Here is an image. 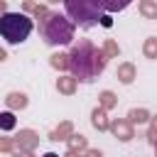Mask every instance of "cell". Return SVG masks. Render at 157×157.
Listing matches in <instances>:
<instances>
[{"instance_id":"7a4b0ae2","label":"cell","mask_w":157,"mask_h":157,"mask_svg":"<svg viewBox=\"0 0 157 157\" xmlns=\"http://www.w3.org/2000/svg\"><path fill=\"white\" fill-rule=\"evenodd\" d=\"M74 22L66 15L59 12H47L44 20L39 22V34L49 47H64L74 42Z\"/></svg>"},{"instance_id":"8fae6325","label":"cell","mask_w":157,"mask_h":157,"mask_svg":"<svg viewBox=\"0 0 157 157\" xmlns=\"http://www.w3.org/2000/svg\"><path fill=\"white\" fill-rule=\"evenodd\" d=\"M52 66L66 69V66H69V56H64V54H54V56H52Z\"/></svg>"},{"instance_id":"7c38bea8","label":"cell","mask_w":157,"mask_h":157,"mask_svg":"<svg viewBox=\"0 0 157 157\" xmlns=\"http://www.w3.org/2000/svg\"><path fill=\"white\" fill-rule=\"evenodd\" d=\"M74 81H76V78H59V88H61L64 93H71V91H74Z\"/></svg>"},{"instance_id":"9a60e30c","label":"cell","mask_w":157,"mask_h":157,"mask_svg":"<svg viewBox=\"0 0 157 157\" xmlns=\"http://www.w3.org/2000/svg\"><path fill=\"white\" fill-rule=\"evenodd\" d=\"M130 120H135V123H145V120H147V113H145V110H132V113H130Z\"/></svg>"},{"instance_id":"8992f818","label":"cell","mask_w":157,"mask_h":157,"mask_svg":"<svg viewBox=\"0 0 157 157\" xmlns=\"http://www.w3.org/2000/svg\"><path fill=\"white\" fill-rule=\"evenodd\" d=\"M5 101H7L10 108H25V105H27V96H25V93H10Z\"/></svg>"},{"instance_id":"2e32d148","label":"cell","mask_w":157,"mask_h":157,"mask_svg":"<svg viewBox=\"0 0 157 157\" xmlns=\"http://www.w3.org/2000/svg\"><path fill=\"white\" fill-rule=\"evenodd\" d=\"M150 142L152 145H157V123L152 125V130H150Z\"/></svg>"},{"instance_id":"9c48e42d","label":"cell","mask_w":157,"mask_h":157,"mask_svg":"<svg viewBox=\"0 0 157 157\" xmlns=\"http://www.w3.org/2000/svg\"><path fill=\"white\" fill-rule=\"evenodd\" d=\"M113 130H115V135H120V140H130V137H132V135H130V128L123 125V123H115Z\"/></svg>"},{"instance_id":"52a82bcc","label":"cell","mask_w":157,"mask_h":157,"mask_svg":"<svg viewBox=\"0 0 157 157\" xmlns=\"http://www.w3.org/2000/svg\"><path fill=\"white\" fill-rule=\"evenodd\" d=\"M93 125H96L98 130H105V128H108V123H105V113H103L101 108L93 110Z\"/></svg>"},{"instance_id":"4fadbf2b","label":"cell","mask_w":157,"mask_h":157,"mask_svg":"<svg viewBox=\"0 0 157 157\" xmlns=\"http://www.w3.org/2000/svg\"><path fill=\"white\" fill-rule=\"evenodd\" d=\"M120 81L123 83H130L132 81V66H123L120 69Z\"/></svg>"},{"instance_id":"d6986e66","label":"cell","mask_w":157,"mask_h":157,"mask_svg":"<svg viewBox=\"0 0 157 157\" xmlns=\"http://www.w3.org/2000/svg\"><path fill=\"white\" fill-rule=\"evenodd\" d=\"M44 157H56V155H52V152H49V155H44Z\"/></svg>"},{"instance_id":"ac0fdd59","label":"cell","mask_w":157,"mask_h":157,"mask_svg":"<svg viewBox=\"0 0 157 157\" xmlns=\"http://www.w3.org/2000/svg\"><path fill=\"white\" fill-rule=\"evenodd\" d=\"M2 59H5V52H2V49H0V61H2Z\"/></svg>"},{"instance_id":"5b68a950","label":"cell","mask_w":157,"mask_h":157,"mask_svg":"<svg viewBox=\"0 0 157 157\" xmlns=\"http://www.w3.org/2000/svg\"><path fill=\"white\" fill-rule=\"evenodd\" d=\"M101 2V7L105 10V12H120V10H125L132 0H98Z\"/></svg>"},{"instance_id":"44dd1931","label":"cell","mask_w":157,"mask_h":157,"mask_svg":"<svg viewBox=\"0 0 157 157\" xmlns=\"http://www.w3.org/2000/svg\"><path fill=\"white\" fill-rule=\"evenodd\" d=\"M49 2H56V0H49Z\"/></svg>"},{"instance_id":"30bf717a","label":"cell","mask_w":157,"mask_h":157,"mask_svg":"<svg viewBox=\"0 0 157 157\" xmlns=\"http://www.w3.org/2000/svg\"><path fill=\"white\" fill-rule=\"evenodd\" d=\"M142 15H147V17H157V5H152L150 0H142Z\"/></svg>"},{"instance_id":"ffe728a7","label":"cell","mask_w":157,"mask_h":157,"mask_svg":"<svg viewBox=\"0 0 157 157\" xmlns=\"http://www.w3.org/2000/svg\"><path fill=\"white\" fill-rule=\"evenodd\" d=\"M155 157H157V145H155Z\"/></svg>"},{"instance_id":"ba28073f","label":"cell","mask_w":157,"mask_h":157,"mask_svg":"<svg viewBox=\"0 0 157 157\" xmlns=\"http://www.w3.org/2000/svg\"><path fill=\"white\" fill-rule=\"evenodd\" d=\"M15 128V115L12 113H0V130H12Z\"/></svg>"},{"instance_id":"5bb4252c","label":"cell","mask_w":157,"mask_h":157,"mask_svg":"<svg viewBox=\"0 0 157 157\" xmlns=\"http://www.w3.org/2000/svg\"><path fill=\"white\" fill-rule=\"evenodd\" d=\"M145 54H147V56H152V59L157 56V39H150V42H147V47H145Z\"/></svg>"},{"instance_id":"3957f363","label":"cell","mask_w":157,"mask_h":157,"mask_svg":"<svg viewBox=\"0 0 157 157\" xmlns=\"http://www.w3.org/2000/svg\"><path fill=\"white\" fill-rule=\"evenodd\" d=\"M66 7V17L78 25V27H96L98 22H103V7L98 0H64Z\"/></svg>"},{"instance_id":"277c9868","label":"cell","mask_w":157,"mask_h":157,"mask_svg":"<svg viewBox=\"0 0 157 157\" xmlns=\"http://www.w3.org/2000/svg\"><path fill=\"white\" fill-rule=\"evenodd\" d=\"M32 20L22 12H5L0 17V34L10 44H22L32 34Z\"/></svg>"},{"instance_id":"e0dca14e","label":"cell","mask_w":157,"mask_h":157,"mask_svg":"<svg viewBox=\"0 0 157 157\" xmlns=\"http://www.w3.org/2000/svg\"><path fill=\"white\" fill-rule=\"evenodd\" d=\"M101 98H103V105H113V96H110L108 91H105V93H103Z\"/></svg>"},{"instance_id":"6da1fadb","label":"cell","mask_w":157,"mask_h":157,"mask_svg":"<svg viewBox=\"0 0 157 157\" xmlns=\"http://www.w3.org/2000/svg\"><path fill=\"white\" fill-rule=\"evenodd\" d=\"M105 61H108L105 54L101 49H96L93 42H88V39H78L69 52V69H71L74 78L81 83H91L93 78H98L105 69Z\"/></svg>"}]
</instances>
